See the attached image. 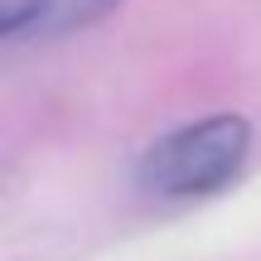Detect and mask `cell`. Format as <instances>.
<instances>
[{"mask_svg": "<svg viewBox=\"0 0 261 261\" xmlns=\"http://www.w3.org/2000/svg\"><path fill=\"white\" fill-rule=\"evenodd\" d=\"M252 150V126L242 116H208L160 136L140 155V184L160 198H203L218 194Z\"/></svg>", "mask_w": 261, "mask_h": 261, "instance_id": "obj_1", "label": "cell"}, {"mask_svg": "<svg viewBox=\"0 0 261 261\" xmlns=\"http://www.w3.org/2000/svg\"><path fill=\"white\" fill-rule=\"evenodd\" d=\"M112 10H121V0H39L34 34H73V29L107 19Z\"/></svg>", "mask_w": 261, "mask_h": 261, "instance_id": "obj_2", "label": "cell"}]
</instances>
